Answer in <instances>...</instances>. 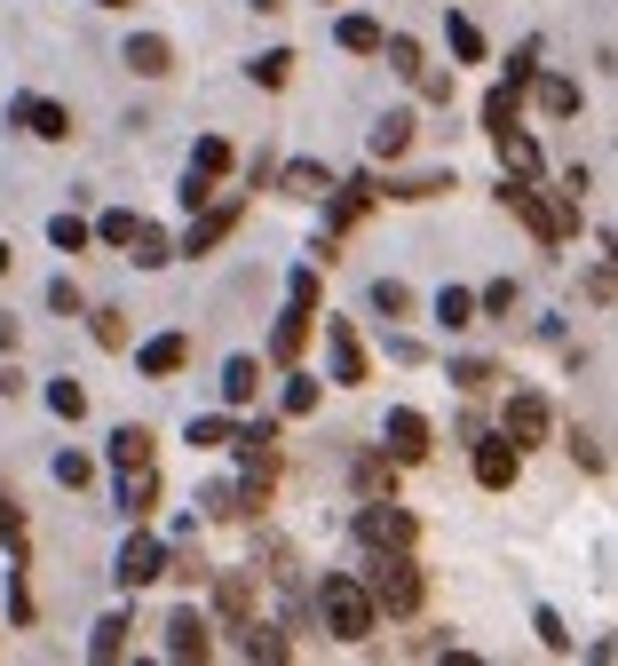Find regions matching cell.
I'll return each instance as SVG.
<instances>
[{
	"label": "cell",
	"instance_id": "obj_43",
	"mask_svg": "<svg viewBox=\"0 0 618 666\" xmlns=\"http://www.w3.org/2000/svg\"><path fill=\"white\" fill-rule=\"evenodd\" d=\"M88 325H95V342H103V349H127V318H119V310H95Z\"/></svg>",
	"mask_w": 618,
	"mask_h": 666
},
{
	"label": "cell",
	"instance_id": "obj_15",
	"mask_svg": "<svg viewBox=\"0 0 618 666\" xmlns=\"http://www.w3.org/2000/svg\"><path fill=\"white\" fill-rule=\"evenodd\" d=\"M183 357H191V342H183V333H159V342H144V349H135V365H144L151 381L183 374Z\"/></svg>",
	"mask_w": 618,
	"mask_h": 666
},
{
	"label": "cell",
	"instance_id": "obj_35",
	"mask_svg": "<svg viewBox=\"0 0 618 666\" xmlns=\"http://www.w3.org/2000/svg\"><path fill=\"white\" fill-rule=\"evenodd\" d=\"M238 635H247V643H238L247 658H286V635H278V627H238Z\"/></svg>",
	"mask_w": 618,
	"mask_h": 666
},
{
	"label": "cell",
	"instance_id": "obj_2",
	"mask_svg": "<svg viewBox=\"0 0 618 666\" xmlns=\"http://www.w3.org/2000/svg\"><path fill=\"white\" fill-rule=\"evenodd\" d=\"M365 587H373V604L397 611V619H412V611H421V595H428L412 548H381V555H373V572H365Z\"/></svg>",
	"mask_w": 618,
	"mask_h": 666
},
{
	"label": "cell",
	"instance_id": "obj_18",
	"mask_svg": "<svg viewBox=\"0 0 618 666\" xmlns=\"http://www.w3.org/2000/svg\"><path fill=\"white\" fill-rule=\"evenodd\" d=\"M254 397H262V365L254 357H230L222 365V405H254Z\"/></svg>",
	"mask_w": 618,
	"mask_h": 666
},
{
	"label": "cell",
	"instance_id": "obj_8",
	"mask_svg": "<svg viewBox=\"0 0 618 666\" xmlns=\"http://www.w3.org/2000/svg\"><path fill=\"white\" fill-rule=\"evenodd\" d=\"M151 579H167V548L151 540V531H135V540L119 548V587H151Z\"/></svg>",
	"mask_w": 618,
	"mask_h": 666
},
{
	"label": "cell",
	"instance_id": "obj_22",
	"mask_svg": "<svg viewBox=\"0 0 618 666\" xmlns=\"http://www.w3.org/2000/svg\"><path fill=\"white\" fill-rule=\"evenodd\" d=\"M515 104H524V80H500V88L484 95V127H492V136H507V127H515Z\"/></svg>",
	"mask_w": 618,
	"mask_h": 666
},
{
	"label": "cell",
	"instance_id": "obj_29",
	"mask_svg": "<svg viewBox=\"0 0 618 666\" xmlns=\"http://www.w3.org/2000/svg\"><path fill=\"white\" fill-rule=\"evenodd\" d=\"M230 159H238V151H230L222 136H198V151H191V166H198V175H215V183L230 175Z\"/></svg>",
	"mask_w": 618,
	"mask_h": 666
},
{
	"label": "cell",
	"instance_id": "obj_40",
	"mask_svg": "<svg viewBox=\"0 0 618 666\" xmlns=\"http://www.w3.org/2000/svg\"><path fill=\"white\" fill-rule=\"evenodd\" d=\"M397 476V452H373V460H357V492H381Z\"/></svg>",
	"mask_w": 618,
	"mask_h": 666
},
{
	"label": "cell",
	"instance_id": "obj_34",
	"mask_svg": "<svg viewBox=\"0 0 618 666\" xmlns=\"http://www.w3.org/2000/svg\"><path fill=\"white\" fill-rule=\"evenodd\" d=\"M135 262H144V271H159V262H175V246H167V230H135Z\"/></svg>",
	"mask_w": 618,
	"mask_h": 666
},
{
	"label": "cell",
	"instance_id": "obj_21",
	"mask_svg": "<svg viewBox=\"0 0 618 666\" xmlns=\"http://www.w3.org/2000/svg\"><path fill=\"white\" fill-rule=\"evenodd\" d=\"M476 318H484V310H476V294H468V286H444V294H436V325H453V333H468Z\"/></svg>",
	"mask_w": 618,
	"mask_h": 666
},
{
	"label": "cell",
	"instance_id": "obj_17",
	"mask_svg": "<svg viewBox=\"0 0 618 666\" xmlns=\"http://www.w3.org/2000/svg\"><path fill=\"white\" fill-rule=\"evenodd\" d=\"M215 611H222L230 627H247V619H254V579H238V572H222V579H215Z\"/></svg>",
	"mask_w": 618,
	"mask_h": 666
},
{
	"label": "cell",
	"instance_id": "obj_27",
	"mask_svg": "<svg viewBox=\"0 0 618 666\" xmlns=\"http://www.w3.org/2000/svg\"><path fill=\"white\" fill-rule=\"evenodd\" d=\"M112 460H119V469H144V460H151V428H119V437H112Z\"/></svg>",
	"mask_w": 618,
	"mask_h": 666
},
{
	"label": "cell",
	"instance_id": "obj_9",
	"mask_svg": "<svg viewBox=\"0 0 618 666\" xmlns=\"http://www.w3.org/2000/svg\"><path fill=\"white\" fill-rule=\"evenodd\" d=\"M389 64H397V72H404L412 88L428 95V104H444V95H453V80H444V72H428V56H421V41H404V32H397V41H389Z\"/></svg>",
	"mask_w": 618,
	"mask_h": 666
},
{
	"label": "cell",
	"instance_id": "obj_28",
	"mask_svg": "<svg viewBox=\"0 0 618 666\" xmlns=\"http://www.w3.org/2000/svg\"><path fill=\"white\" fill-rule=\"evenodd\" d=\"M247 72H254V88H286V80H294V48H270V56H254Z\"/></svg>",
	"mask_w": 618,
	"mask_h": 666
},
{
	"label": "cell",
	"instance_id": "obj_3",
	"mask_svg": "<svg viewBox=\"0 0 618 666\" xmlns=\"http://www.w3.org/2000/svg\"><path fill=\"white\" fill-rule=\"evenodd\" d=\"M500 198H507V215L524 222L539 246H563V239H571V222H579L571 207H556V198H539L531 183H500Z\"/></svg>",
	"mask_w": 618,
	"mask_h": 666
},
{
	"label": "cell",
	"instance_id": "obj_37",
	"mask_svg": "<svg viewBox=\"0 0 618 666\" xmlns=\"http://www.w3.org/2000/svg\"><path fill=\"white\" fill-rule=\"evenodd\" d=\"M135 230H144V222H135L127 207H112V215L95 222V239H103V246H135Z\"/></svg>",
	"mask_w": 618,
	"mask_h": 666
},
{
	"label": "cell",
	"instance_id": "obj_53",
	"mask_svg": "<svg viewBox=\"0 0 618 666\" xmlns=\"http://www.w3.org/2000/svg\"><path fill=\"white\" fill-rule=\"evenodd\" d=\"M325 9H333V0H325Z\"/></svg>",
	"mask_w": 618,
	"mask_h": 666
},
{
	"label": "cell",
	"instance_id": "obj_39",
	"mask_svg": "<svg viewBox=\"0 0 618 666\" xmlns=\"http://www.w3.org/2000/svg\"><path fill=\"white\" fill-rule=\"evenodd\" d=\"M56 484L88 492V484H95V460H88V452H56Z\"/></svg>",
	"mask_w": 618,
	"mask_h": 666
},
{
	"label": "cell",
	"instance_id": "obj_52",
	"mask_svg": "<svg viewBox=\"0 0 618 666\" xmlns=\"http://www.w3.org/2000/svg\"><path fill=\"white\" fill-rule=\"evenodd\" d=\"M610 254H618V239H610Z\"/></svg>",
	"mask_w": 618,
	"mask_h": 666
},
{
	"label": "cell",
	"instance_id": "obj_46",
	"mask_svg": "<svg viewBox=\"0 0 618 666\" xmlns=\"http://www.w3.org/2000/svg\"><path fill=\"white\" fill-rule=\"evenodd\" d=\"M531 627H539V643H547V651H571V635H563V619H556V611H539Z\"/></svg>",
	"mask_w": 618,
	"mask_h": 666
},
{
	"label": "cell",
	"instance_id": "obj_23",
	"mask_svg": "<svg viewBox=\"0 0 618 666\" xmlns=\"http://www.w3.org/2000/svg\"><path fill=\"white\" fill-rule=\"evenodd\" d=\"M404 151H412V112H389L373 127V159H404Z\"/></svg>",
	"mask_w": 618,
	"mask_h": 666
},
{
	"label": "cell",
	"instance_id": "obj_13",
	"mask_svg": "<svg viewBox=\"0 0 618 666\" xmlns=\"http://www.w3.org/2000/svg\"><path fill=\"white\" fill-rule=\"evenodd\" d=\"M206 651H215V635H206L198 611H175V619H167V658H206Z\"/></svg>",
	"mask_w": 618,
	"mask_h": 666
},
{
	"label": "cell",
	"instance_id": "obj_20",
	"mask_svg": "<svg viewBox=\"0 0 618 666\" xmlns=\"http://www.w3.org/2000/svg\"><path fill=\"white\" fill-rule=\"evenodd\" d=\"M301 349H309V310H286V318H278V333H270V357L294 365Z\"/></svg>",
	"mask_w": 618,
	"mask_h": 666
},
{
	"label": "cell",
	"instance_id": "obj_10",
	"mask_svg": "<svg viewBox=\"0 0 618 666\" xmlns=\"http://www.w3.org/2000/svg\"><path fill=\"white\" fill-rule=\"evenodd\" d=\"M325 349H333V381H341V389H357V381H365V342H357V325H350V318H333V325H325Z\"/></svg>",
	"mask_w": 618,
	"mask_h": 666
},
{
	"label": "cell",
	"instance_id": "obj_42",
	"mask_svg": "<svg viewBox=\"0 0 618 666\" xmlns=\"http://www.w3.org/2000/svg\"><path fill=\"white\" fill-rule=\"evenodd\" d=\"M453 56L460 64H484V32H476L468 16H453Z\"/></svg>",
	"mask_w": 618,
	"mask_h": 666
},
{
	"label": "cell",
	"instance_id": "obj_25",
	"mask_svg": "<svg viewBox=\"0 0 618 666\" xmlns=\"http://www.w3.org/2000/svg\"><path fill=\"white\" fill-rule=\"evenodd\" d=\"M500 159L515 166V183H531L539 166H547V159H539V143H531V136H515V127H507V136H500Z\"/></svg>",
	"mask_w": 618,
	"mask_h": 666
},
{
	"label": "cell",
	"instance_id": "obj_6",
	"mask_svg": "<svg viewBox=\"0 0 618 666\" xmlns=\"http://www.w3.org/2000/svg\"><path fill=\"white\" fill-rule=\"evenodd\" d=\"M500 428H507V437H515V445L531 452V445L547 437V428H556V413H547V397H531V389H515V397H507V413H500Z\"/></svg>",
	"mask_w": 618,
	"mask_h": 666
},
{
	"label": "cell",
	"instance_id": "obj_7",
	"mask_svg": "<svg viewBox=\"0 0 618 666\" xmlns=\"http://www.w3.org/2000/svg\"><path fill=\"white\" fill-rule=\"evenodd\" d=\"M9 119L24 127V136H41V143H64V136H72V112H64V104H48V95H16V104H9Z\"/></svg>",
	"mask_w": 618,
	"mask_h": 666
},
{
	"label": "cell",
	"instance_id": "obj_5",
	"mask_svg": "<svg viewBox=\"0 0 618 666\" xmlns=\"http://www.w3.org/2000/svg\"><path fill=\"white\" fill-rule=\"evenodd\" d=\"M515 476H524V445H515L507 428H500V437H484V445H476V484H484V492H507Z\"/></svg>",
	"mask_w": 618,
	"mask_h": 666
},
{
	"label": "cell",
	"instance_id": "obj_31",
	"mask_svg": "<svg viewBox=\"0 0 618 666\" xmlns=\"http://www.w3.org/2000/svg\"><path fill=\"white\" fill-rule=\"evenodd\" d=\"M539 112H547V119H571V112H579V88H571V80H539Z\"/></svg>",
	"mask_w": 618,
	"mask_h": 666
},
{
	"label": "cell",
	"instance_id": "obj_26",
	"mask_svg": "<svg viewBox=\"0 0 618 666\" xmlns=\"http://www.w3.org/2000/svg\"><path fill=\"white\" fill-rule=\"evenodd\" d=\"M286 191H294V198H325V191H333V175H325L318 159H294V166H286Z\"/></svg>",
	"mask_w": 618,
	"mask_h": 666
},
{
	"label": "cell",
	"instance_id": "obj_38",
	"mask_svg": "<svg viewBox=\"0 0 618 666\" xmlns=\"http://www.w3.org/2000/svg\"><path fill=\"white\" fill-rule=\"evenodd\" d=\"M515 302H524V294H515V278H492L484 294H476V310H484V318H507Z\"/></svg>",
	"mask_w": 618,
	"mask_h": 666
},
{
	"label": "cell",
	"instance_id": "obj_47",
	"mask_svg": "<svg viewBox=\"0 0 618 666\" xmlns=\"http://www.w3.org/2000/svg\"><path fill=\"white\" fill-rule=\"evenodd\" d=\"M48 310L72 318V310H80V286H72V278H56V286H48Z\"/></svg>",
	"mask_w": 618,
	"mask_h": 666
},
{
	"label": "cell",
	"instance_id": "obj_49",
	"mask_svg": "<svg viewBox=\"0 0 618 666\" xmlns=\"http://www.w3.org/2000/svg\"><path fill=\"white\" fill-rule=\"evenodd\" d=\"M247 9H262V16H278V9H286V0H247Z\"/></svg>",
	"mask_w": 618,
	"mask_h": 666
},
{
	"label": "cell",
	"instance_id": "obj_4",
	"mask_svg": "<svg viewBox=\"0 0 618 666\" xmlns=\"http://www.w3.org/2000/svg\"><path fill=\"white\" fill-rule=\"evenodd\" d=\"M412 508H397V500H373V508H357V540L381 555V548H412Z\"/></svg>",
	"mask_w": 618,
	"mask_h": 666
},
{
	"label": "cell",
	"instance_id": "obj_11",
	"mask_svg": "<svg viewBox=\"0 0 618 666\" xmlns=\"http://www.w3.org/2000/svg\"><path fill=\"white\" fill-rule=\"evenodd\" d=\"M381 437H389V452H397V460H428V421L412 413V405H397V413L381 421Z\"/></svg>",
	"mask_w": 618,
	"mask_h": 666
},
{
	"label": "cell",
	"instance_id": "obj_51",
	"mask_svg": "<svg viewBox=\"0 0 618 666\" xmlns=\"http://www.w3.org/2000/svg\"><path fill=\"white\" fill-rule=\"evenodd\" d=\"M95 9H135V0H95Z\"/></svg>",
	"mask_w": 618,
	"mask_h": 666
},
{
	"label": "cell",
	"instance_id": "obj_16",
	"mask_svg": "<svg viewBox=\"0 0 618 666\" xmlns=\"http://www.w3.org/2000/svg\"><path fill=\"white\" fill-rule=\"evenodd\" d=\"M230 230H238V198H230V207H206V215L191 222V239H183V254H206V246H222Z\"/></svg>",
	"mask_w": 618,
	"mask_h": 666
},
{
	"label": "cell",
	"instance_id": "obj_1",
	"mask_svg": "<svg viewBox=\"0 0 618 666\" xmlns=\"http://www.w3.org/2000/svg\"><path fill=\"white\" fill-rule=\"evenodd\" d=\"M318 619H325V635H333V643H365V635H373V619H381V604H373V587H365V579L333 572V579L318 587Z\"/></svg>",
	"mask_w": 618,
	"mask_h": 666
},
{
	"label": "cell",
	"instance_id": "obj_44",
	"mask_svg": "<svg viewBox=\"0 0 618 666\" xmlns=\"http://www.w3.org/2000/svg\"><path fill=\"white\" fill-rule=\"evenodd\" d=\"M286 302H294V310H318V271H294V278H286Z\"/></svg>",
	"mask_w": 618,
	"mask_h": 666
},
{
	"label": "cell",
	"instance_id": "obj_32",
	"mask_svg": "<svg viewBox=\"0 0 618 666\" xmlns=\"http://www.w3.org/2000/svg\"><path fill=\"white\" fill-rule=\"evenodd\" d=\"M48 413H56V421H80V413H88V389H80V381H48Z\"/></svg>",
	"mask_w": 618,
	"mask_h": 666
},
{
	"label": "cell",
	"instance_id": "obj_33",
	"mask_svg": "<svg viewBox=\"0 0 618 666\" xmlns=\"http://www.w3.org/2000/svg\"><path fill=\"white\" fill-rule=\"evenodd\" d=\"M191 445H198V452H222V445H238V437H230L222 413H198V421H191Z\"/></svg>",
	"mask_w": 618,
	"mask_h": 666
},
{
	"label": "cell",
	"instance_id": "obj_36",
	"mask_svg": "<svg viewBox=\"0 0 618 666\" xmlns=\"http://www.w3.org/2000/svg\"><path fill=\"white\" fill-rule=\"evenodd\" d=\"M48 239H56L64 254H88V239H95V230H88L80 215H56V222H48Z\"/></svg>",
	"mask_w": 618,
	"mask_h": 666
},
{
	"label": "cell",
	"instance_id": "obj_50",
	"mask_svg": "<svg viewBox=\"0 0 618 666\" xmlns=\"http://www.w3.org/2000/svg\"><path fill=\"white\" fill-rule=\"evenodd\" d=\"M9 262H16V254H9V239H0V278H9Z\"/></svg>",
	"mask_w": 618,
	"mask_h": 666
},
{
	"label": "cell",
	"instance_id": "obj_48",
	"mask_svg": "<svg viewBox=\"0 0 618 666\" xmlns=\"http://www.w3.org/2000/svg\"><path fill=\"white\" fill-rule=\"evenodd\" d=\"M0 349H16V318L9 310H0Z\"/></svg>",
	"mask_w": 618,
	"mask_h": 666
},
{
	"label": "cell",
	"instance_id": "obj_19",
	"mask_svg": "<svg viewBox=\"0 0 618 666\" xmlns=\"http://www.w3.org/2000/svg\"><path fill=\"white\" fill-rule=\"evenodd\" d=\"M453 389L460 397H492L500 389V365L492 357H453Z\"/></svg>",
	"mask_w": 618,
	"mask_h": 666
},
{
	"label": "cell",
	"instance_id": "obj_45",
	"mask_svg": "<svg viewBox=\"0 0 618 666\" xmlns=\"http://www.w3.org/2000/svg\"><path fill=\"white\" fill-rule=\"evenodd\" d=\"M286 413H318V381L294 374V381H286Z\"/></svg>",
	"mask_w": 618,
	"mask_h": 666
},
{
	"label": "cell",
	"instance_id": "obj_12",
	"mask_svg": "<svg viewBox=\"0 0 618 666\" xmlns=\"http://www.w3.org/2000/svg\"><path fill=\"white\" fill-rule=\"evenodd\" d=\"M159 508V469H119V516H151Z\"/></svg>",
	"mask_w": 618,
	"mask_h": 666
},
{
	"label": "cell",
	"instance_id": "obj_24",
	"mask_svg": "<svg viewBox=\"0 0 618 666\" xmlns=\"http://www.w3.org/2000/svg\"><path fill=\"white\" fill-rule=\"evenodd\" d=\"M333 41L350 48V56H373V48H389V41H381V24H373V16H341V24H333Z\"/></svg>",
	"mask_w": 618,
	"mask_h": 666
},
{
	"label": "cell",
	"instance_id": "obj_41",
	"mask_svg": "<svg viewBox=\"0 0 618 666\" xmlns=\"http://www.w3.org/2000/svg\"><path fill=\"white\" fill-rule=\"evenodd\" d=\"M119 651H127V619H103L95 643H88V658H119Z\"/></svg>",
	"mask_w": 618,
	"mask_h": 666
},
{
	"label": "cell",
	"instance_id": "obj_14",
	"mask_svg": "<svg viewBox=\"0 0 618 666\" xmlns=\"http://www.w3.org/2000/svg\"><path fill=\"white\" fill-rule=\"evenodd\" d=\"M127 72H144V80H167V72H175V48H167L159 32H135V41H127Z\"/></svg>",
	"mask_w": 618,
	"mask_h": 666
},
{
	"label": "cell",
	"instance_id": "obj_30",
	"mask_svg": "<svg viewBox=\"0 0 618 666\" xmlns=\"http://www.w3.org/2000/svg\"><path fill=\"white\" fill-rule=\"evenodd\" d=\"M373 310L381 318H412V286L404 278H373Z\"/></svg>",
	"mask_w": 618,
	"mask_h": 666
}]
</instances>
